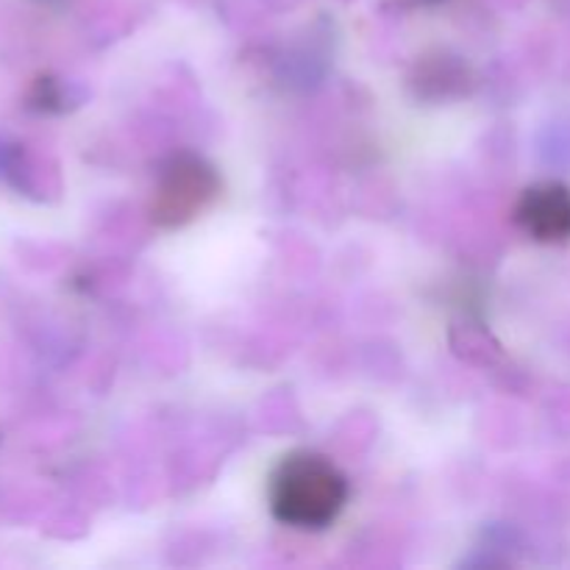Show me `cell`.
Here are the masks:
<instances>
[{"label": "cell", "mask_w": 570, "mask_h": 570, "mask_svg": "<svg viewBox=\"0 0 570 570\" xmlns=\"http://www.w3.org/2000/svg\"><path fill=\"white\" fill-rule=\"evenodd\" d=\"M348 504V479L328 456L293 451L282 456L267 479V507L284 527L321 532Z\"/></svg>", "instance_id": "1"}, {"label": "cell", "mask_w": 570, "mask_h": 570, "mask_svg": "<svg viewBox=\"0 0 570 570\" xmlns=\"http://www.w3.org/2000/svg\"><path fill=\"white\" fill-rule=\"evenodd\" d=\"M220 193L223 178L215 165L204 156L181 150L170 156L156 176L148 204L150 220L159 228H184L209 212Z\"/></svg>", "instance_id": "2"}, {"label": "cell", "mask_w": 570, "mask_h": 570, "mask_svg": "<svg viewBox=\"0 0 570 570\" xmlns=\"http://www.w3.org/2000/svg\"><path fill=\"white\" fill-rule=\"evenodd\" d=\"M515 223L527 237L543 245H562L570 239V187L543 181L529 187L515 204Z\"/></svg>", "instance_id": "3"}]
</instances>
